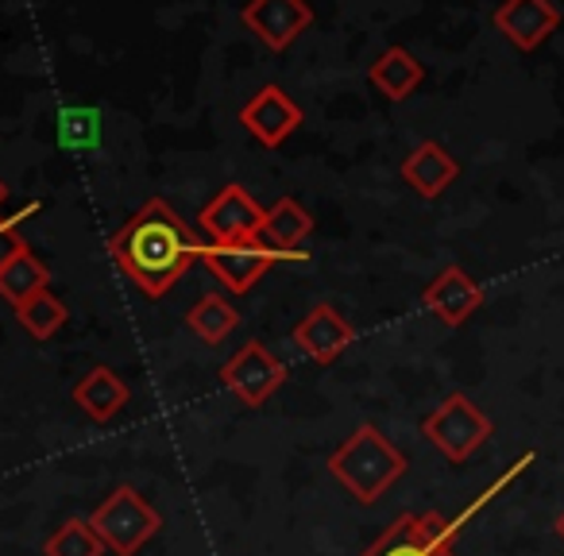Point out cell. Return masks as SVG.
Instances as JSON below:
<instances>
[{
	"label": "cell",
	"instance_id": "obj_4",
	"mask_svg": "<svg viewBox=\"0 0 564 556\" xmlns=\"http://www.w3.org/2000/svg\"><path fill=\"white\" fill-rule=\"evenodd\" d=\"M495 425L464 391L448 394L433 414L422 417V437L445 456L448 464H468L491 440Z\"/></svg>",
	"mask_w": 564,
	"mask_h": 556
},
{
	"label": "cell",
	"instance_id": "obj_21",
	"mask_svg": "<svg viewBox=\"0 0 564 556\" xmlns=\"http://www.w3.org/2000/svg\"><path fill=\"white\" fill-rule=\"evenodd\" d=\"M43 556H105V545L89 517H66L47 541H43Z\"/></svg>",
	"mask_w": 564,
	"mask_h": 556
},
{
	"label": "cell",
	"instance_id": "obj_22",
	"mask_svg": "<svg viewBox=\"0 0 564 556\" xmlns=\"http://www.w3.org/2000/svg\"><path fill=\"white\" fill-rule=\"evenodd\" d=\"M40 209H43V205L32 201V205H24L20 212H12V217H0V266L9 263L20 248H28V243L20 240V225H24L28 217H35Z\"/></svg>",
	"mask_w": 564,
	"mask_h": 556
},
{
	"label": "cell",
	"instance_id": "obj_10",
	"mask_svg": "<svg viewBox=\"0 0 564 556\" xmlns=\"http://www.w3.org/2000/svg\"><path fill=\"white\" fill-rule=\"evenodd\" d=\"M422 306L437 317L448 329H460L479 306H484V286L471 279L464 266H445L430 279V286L422 291Z\"/></svg>",
	"mask_w": 564,
	"mask_h": 556
},
{
	"label": "cell",
	"instance_id": "obj_20",
	"mask_svg": "<svg viewBox=\"0 0 564 556\" xmlns=\"http://www.w3.org/2000/svg\"><path fill=\"white\" fill-rule=\"evenodd\" d=\"M66 317H70L66 302L58 298V294H51V291H40L35 298H28L24 306H17L20 329H24L32 340H51L66 325Z\"/></svg>",
	"mask_w": 564,
	"mask_h": 556
},
{
	"label": "cell",
	"instance_id": "obj_9",
	"mask_svg": "<svg viewBox=\"0 0 564 556\" xmlns=\"http://www.w3.org/2000/svg\"><path fill=\"white\" fill-rule=\"evenodd\" d=\"M248 32L271 51H286L310 24H314V9L306 0H248L240 12Z\"/></svg>",
	"mask_w": 564,
	"mask_h": 556
},
{
	"label": "cell",
	"instance_id": "obj_12",
	"mask_svg": "<svg viewBox=\"0 0 564 556\" xmlns=\"http://www.w3.org/2000/svg\"><path fill=\"white\" fill-rule=\"evenodd\" d=\"M294 345L299 352H306L310 360L317 363H333L352 348L356 340V329L348 325V317L333 306H314L299 325H294Z\"/></svg>",
	"mask_w": 564,
	"mask_h": 556
},
{
	"label": "cell",
	"instance_id": "obj_24",
	"mask_svg": "<svg viewBox=\"0 0 564 556\" xmlns=\"http://www.w3.org/2000/svg\"><path fill=\"white\" fill-rule=\"evenodd\" d=\"M556 537H561V541H564V514H561V517H556Z\"/></svg>",
	"mask_w": 564,
	"mask_h": 556
},
{
	"label": "cell",
	"instance_id": "obj_14",
	"mask_svg": "<svg viewBox=\"0 0 564 556\" xmlns=\"http://www.w3.org/2000/svg\"><path fill=\"white\" fill-rule=\"evenodd\" d=\"M456 178H460V163H456L453 151L437 140L417 143L406 155V163H402V182H406L417 197H425V201L441 197Z\"/></svg>",
	"mask_w": 564,
	"mask_h": 556
},
{
	"label": "cell",
	"instance_id": "obj_7",
	"mask_svg": "<svg viewBox=\"0 0 564 556\" xmlns=\"http://www.w3.org/2000/svg\"><path fill=\"white\" fill-rule=\"evenodd\" d=\"M220 383L236 394V402L248 410H259L282 383H286V363L279 356L267 352V345L248 340L232 360H225L220 368Z\"/></svg>",
	"mask_w": 564,
	"mask_h": 556
},
{
	"label": "cell",
	"instance_id": "obj_16",
	"mask_svg": "<svg viewBox=\"0 0 564 556\" xmlns=\"http://www.w3.org/2000/svg\"><path fill=\"white\" fill-rule=\"evenodd\" d=\"M368 78H371V86L387 97V101H406V97L422 86L425 70L406 47H387L383 55L371 63Z\"/></svg>",
	"mask_w": 564,
	"mask_h": 556
},
{
	"label": "cell",
	"instance_id": "obj_1",
	"mask_svg": "<svg viewBox=\"0 0 564 556\" xmlns=\"http://www.w3.org/2000/svg\"><path fill=\"white\" fill-rule=\"evenodd\" d=\"M109 251L120 271L140 286L148 298H163L182 274L202 263L205 240L163 201L151 197L124 228L109 240Z\"/></svg>",
	"mask_w": 564,
	"mask_h": 556
},
{
	"label": "cell",
	"instance_id": "obj_8",
	"mask_svg": "<svg viewBox=\"0 0 564 556\" xmlns=\"http://www.w3.org/2000/svg\"><path fill=\"white\" fill-rule=\"evenodd\" d=\"M267 209L248 194L243 186H225L209 205L202 209L197 225L209 236V243H228V240H259Z\"/></svg>",
	"mask_w": 564,
	"mask_h": 556
},
{
	"label": "cell",
	"instance_id": "obj_19",
	"mask_svg": "<svg viewBox=\"0 0 564 556\" xmlns=\"http://www.w3.org/2000/svg\"><path fill=\"white\" fill-rule=\"evenodd\" d=\"M186 325L197 340L220 345V340H228V332L240 325V314H236L232 302L220 298V294H205V298H197L194 309L186 314Z\"/></svg>",
	"mask_w": 564,
	"mask_h": 556
},
{
	"label": "cell",
	"instance_id": "obj_6",
	"mask_svg": "<svg viewBox=\"0 0 564 556\" xmlns=\"http://www.w3.org/2000/svg\"><path fill=\"white\" fill-rule=\"evenodd\" d=\"M360 556H460L456 525L441 514H399Z\"/></svg>",
	"mask_w": 564,
	"mask_h": 556
},
{
	"label": "cell",
	"instance_id": "obj_17",
	"mask_svg": "<svg viewBox=\"0 0 564 556\" xmlns=\"http://www.w3.org/2000/svg\"><path fill=\"white\" fill-rule=\"evenodd\" d=\"M314 232V217L310 209H302L294 197H282L267 209L263 217V228H259V240L271 243V248H282V251H302L299 243Z\"/></svg>",
	"mask_w": 564,
	"mask_h": 556
},
{
	"label": "cell",
	"instance_id": "obj_2",
	"mask_svg": "<svg viewBox=\"0 0 564 556\" xmlns=\"http://www.w3.org/2000/svg\"><path fill=\"white\" fill-rule=\"evenodd\" d=\"M410 460L402 448L379 433V425H360L337 453L329 456V476L352 494L356 502L371 506L379 502L402 476H406Z\"/></svg>",
	"mask_w": 564,
	"mask_h": 556
},
{
	"label": "cell",
	"instance_id": "obj_11",
	"mask_svg": "<svg viewBox=\"0 0 564 556\" xmlns=\"http://www.w3.org/2000/svg\"><path fill=\"white\" fill-rule=\"evenodd\" d=\"M240 124L256 135L263 148H282L302 124V109L291 101L282 86H263L248 105L240 109Z\"/></svg>",
	"mask_w": 564,
	"mask_h": 556
},
{
	"label": "cell",
	"instance_id": "obj_13",
	"mask_svg": "<svg viewBox=\"0 0 564 556\" xmlns=\"http://www.w3.org/2000/svg\"><path fill=\"white\" fill-rule=\"evenodd\" d=\"M495 28L518 51H538L561 28V12L553 0H502L495 12Z\"/></svg>",
	"mask_w": 564,
	"mask_h": 556
},
{
	"label": "cell",
	"instance_id": "obj_18",
	"mask_svg": "<svg viewBox=\"0 0 564 556\" xmlns=\"http://www.w3.org/2000/svg\"><path fill=\"white\" fill-rule=\"evenodd\" d=\"M40 291H51V271L40 255H32L28 248H20L9 263L0 266V294L12 306H24L28 298H35Z\"/></svg>",
	"mask_w": 564,
	"mask_h": 556
},
{
	"label": "cell",
	"instance_id": "obj_3",
	"mask_svg": "<svg viewBox=\"0 0 564 556\" xmlns=\"http://www.w3.org/2000/svg\"><path fill=\"white\" fill-rule=\"evenodd\" d=\"M89 525L97 530L101 545L117 556H135L159 530H163V514L135 491L132 483H120L101 506L89 514Z\"/></svg>",
	"mask_w": 564,
	"mask_h": 556
},
{
	"label": "cell",
	"instance_id": "obj_5",
	"mask_svg": "<svg viewBox=\"0 0 564 556\" xmlns=\"http://www.w3.org/2000/svg\"><path fill=\"white\" fill-rule=\"evenodd\" d=\"M306 251H282L263 240H228V243H205L202 263L209 274L225 286L228 294H248L256 283L271 271L274 263H302Z\"/></svg>",
	"mask_w": 564,
	"mask_h": 556
},
{
	"label": "cell",
	"instance_id": "obj_15",
	"mask_svg": "<svg viewBox=\"0 0 564 556\" xmlns=\"http://www.w3.org/2000/svg\"><path fill=\"white\" fill-rule=\"evenodd\" d=\"M70 394H74V402H78L82 414H86L89 422H97V425L117 422V417L124 414L128 402H132L128 383L112 368H105V363H97L94 371H86V375L74 383Z\"/></svg>",
	"mask_w": 564,
	"mask_h": 556
},
{
	"label": "cell",
	"instance_id": "obj_23",
	"mask_svg": "<svg viewBox=\"0 0 564 556\" xmlns=\"http://www.w3.org/2000/svg\"><path fill=\"white\" fill-rule=\"evenodd\" d=\"M4 201H9V186H4V178H0V209H4Z\"/></svg>",
	"mask_w": 564,
	"mask_h": 556
}]
</instances>
